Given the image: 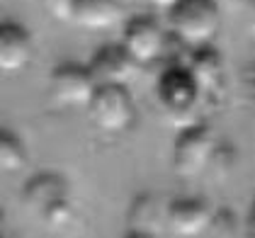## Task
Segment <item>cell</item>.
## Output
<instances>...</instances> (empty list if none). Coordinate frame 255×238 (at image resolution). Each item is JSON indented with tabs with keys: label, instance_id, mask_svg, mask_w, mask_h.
Listing matches in <instances>:
<instances>
[{
	"label": "cell",
	"instance_id": "obj_1",
	"mask_svg": "<svg viewBox=\"0 0 255 238\" xmlns=\"http://www.w3.org/2000/svg\"><path fill=\"white\" fill-rule=\"evenodd\" d=\"M24 209L41 224L56 229L73 219V199L66 178L59 173H39L22 190Z\"/></svg>",
	"mask_w": 255,
	"mask_h": 238
},
{
	"label": "cell",
	"instance_id": "obj_2",
	"mask_svg": "<svg viewBox=\"0 0 255 238\" xmlns=\"http://www.w3.org/2000/svg\"><path fill=\"white\" fill-rule=\"evenodd\" d=\"M170 32L180 44L202 46L216 37L221 27V10L216 0H180L168 10Z\"/></svg>",
	"mask_w": 255,
	"mask_h": 238
},
{
	"label": "cell",
	"instance_id": "obj_3",
	"mask_svg": "<svg viewBox=\"0 0 255 238\" xmlns=\"http://www.w3.org/2000/svg\"><path fill=\"white\" fill-rule=\"evenodd\" d=\"M216 148H219V141L212 126L199 124V121L185 124L173 146V170L180 178L202 175L204 170L212 168Z\"/></svg>",
	"mask_w": 255,
	"mask_h": 238
},
{
	"label": "cell",
	"instance_id": "obj_4",
	"mask_svg": "<svg viewBox=\"0 0 255 238\" xmlns=\"http://www.w3.org/2000/svg\"><path fill=\"white\" fill-rule=\"evenodd\" d=\"M156 95L163 112L173 121L192 124L190 115L202 102V93H199L195 76L190 73V68L185 63H170L160 73V78L156 83Z\"/></svg>",
	"mask_w": 255,
	"mask_h": 238
},
{
	"label": "cell",
	"instance_id": "obj_5",
	"mask_svg": "<svg viewBox=\"0 0 255 238\" xmlns=\"http://www.w3.org/2000/svg\"><path fill=\"white\" fill-rule=\"evenodd\" d=\"M88 117L100 131H107V134L127 131L136 119V105L129 88L117 83L98 85L95 95L88 105Z\"/></svg>",
	"mask_w": 255,
	"mask_h": 238
},
{
	"label": "cell",
	"instance_id": "obj_6",
	"mask_svg": "<svg viewBox=\"0 0 255 238\" xmlns=\"http://www.w3.org/2000/svg\"><path fill=\"white\" fill-rule=\"evenodd\" d=\"M182 63L195 76L199 93H202V102L219 107L226 98V66H224L221 54L214 46L202 44V46H192V51Z\"/></svg>",
	"mask_w": 255,
	"mask_h": 238
},
{
	"label": "cell",
	"instance_id": "obj_7",
	"mask_svg": "<svg viewBox=\"0 0 255 238\" xmlns=\"http://www.w3.org/2000/svg\"><path fill=\"white\" fill-rule=\"evenodd\" d=\"M98 85L100 83L95 80L90 66H83V63H61L49 76L51 95L61 105H73V107H80V105L88 107Z\"/></svg>",
	"mask_w": 255,
	"mask_h": 238
},
{
	"label": "cell",
	"instance_id": "obj_8",
	"mask_svg": "<svg viewBox=\"0 0 255 238\" xmlns=\"http://www.w3.org/2000/svg\"><path fill=\"white\" fill-rule=\"evenodd\" d=\"M88 66H90V71L100 85H105V83L129 85V80L136 78L138 68H141V63L129 54V49L124 44L100 46Z\"/></svg>",
	"mask_w": 255,
	"mask_h": 238
},
{
	"label": "cell",
	"instance_id": "obj_9",
	"mask_svg": "<svg viewBox=\"0 0 255 238\" xmlns=\"http://www.w3.org/2000/svg\"><path fill=\"white\" fill-rule=\"evenodd\" d=\"M122 44L129 49V54L143 66L151 61L160 59L168 49V37L160 29L153 17H134L124 27V39Z\"/></svg>",
	"mask_w": 255,
	"mask_h": 238
},
{
	"label": "cell",
	"instance_id": "obj_10",
	"mask_svg": "<svg viewBox=\"0 0 255 238\" xmlns=\"http://www.w3.org/2000/svg\"><path fill=\"white\" fill-rule=\"evenodd\" d=\"M168 202L153 195L143 192L138 195L129 207V231L127 238H156L163 229H168Z\"/></svg>",
	"mask_w": 255,
	"mask_h": 238
},
{
	"label": "cell",
	"instance_id": "obj_11",
	"mask_svg": "<svg viewBox=\"0 0 255 238\" xmlns=\"http://www.w3.org/2000/svg\"><path fill=\"white\" fill-rule=\"evenodd\" d=\"M214 209L204 199H175L168 207V229L180 238H195L209 231Z\"/></svg>",
	"mask_w": 255,
	"mask_h": 238
},
{
	"label": "cell",
	"instance_id": "obj_12",
	"mask_svg": "<svg viewBox=\"0 0 255 238\" xmlns=\"http://www.w3.org/2000/svg\"><path fill=\"white\" fill-rule=\"evenodd\" d=\"M34 41L32 34L17 22H2L0 24V71L5 76L20 73L32 61Z\"/></svg>",
	"mask_w": 255,
	"mask_h": 238
},
{
	"label": "cell",
	"instance_id": "obj_13",
	"mask_svg": "<svg viewBox=\"0 0 255 238\" xmlns=\"http://www.w3.org/2000/svg\"><path fill=\"white\" fill-rule=\"evenodd\" d=\"M122 12L119 0H76L73 20L88 29H105L117 22Z\"/></svg>",
	"mask_w": 255,
	"mask_h": 238
},
{
	"label": "cell",
	"instance_id": "obj_14",
	"mask_svg": "<svg viewBox=\"0 0 255 238\" xmlns=\"http://www.w3.org/2000/svg\"><path fill=\"white\" fill-rule=\"evenodd\" d=\"M27 165V148L22 139L7 126L0 129V168L2 173H20Z\"/></svg>",
	"mask_w": 255,
	"mask_h": 238
},
{
	"label": "cell",
	"instance_id": "obj_15",
	"mask_svg": "<svg viewBox=\"0 0 255 238\" xmlns=\"http://www.w3.org/2000/svg\"><path fill=\"white\" fill-rule=\"evenodd\" d=\"M209 236L216 238H236L241 234V221L236 217V212L231 207H219L212 214V221H209Z\"/></svg>",
	"mask_w": 255,
	"mask_h": 238
},
{
	"label": "cell",
	"instance_id": "obj_16",
	"mask_svg": "<svg viewBox=\"0 0 255 238\" xmlns=\"http://www.w3.org/2000/svg\"><path fill=\"white\" fill-rule=\"evenodd\" d=\"M241 27L255 37V0H231Z\"/></svg>",
	"mask_w": 255,
	"mask_h": 238
},
{
	"label": "cell",
	"instance_id": "obj_17",
	"mask_svg": "<svg viewBox=\"0 0 255 238\" xmlns=\"http://www.w3.org/2000/svg\"><path fill=\"white\" fill-rule=\"evenodd\" d=\"M46 12L54 17V20H73V7H76V0H41Z\"/></svg>",
	"mask_w": 255,
	"mask_h": 238
},
{
	"label": "cell",
	"instance_id": "obj_18",
	"mask_svg": "<svg viewBox=\"0 0 255 238\" xmlns=\"http://www.w3.org/2000/svg\"><path fill=\"white\" fill-rule=\"evenodd\" d=\"M241 88H243L246 100L255 107V63H248V66L241 71Z\"/></svg>",
	"mask_w": 255,
	"mask_h": 238
},
{
	"label": "cell",
	"instance_id": "obj_19",
	"mask_svg": "<svg viewBox=\"0 0 255 238\" xmlns=\"http://www.w3.org/2000/svg\"><path fill=\"white\" fill-rule=\"evenodd\" d=\"M153 7H160V10H170L173 5H177L180 0H148Z\"/></svg>",
	"mask_w": 255,
	"mask_h": 238
},
{
	"label": "cell",
	"instance_id": "obj_20",
	"mask_svg": "<svg viewBox=\"0 0 255 238\" xmlns=\"http://www.w3.org/2000/svg\"><path fill=\"white\" fill-rule=\"evenodd\" d=\"M248 231H251V236H255V199L251 204V212H248Z\"/></svg>",
	"mask_w": 255,
	"mask_h": 238
}]
</instances>
